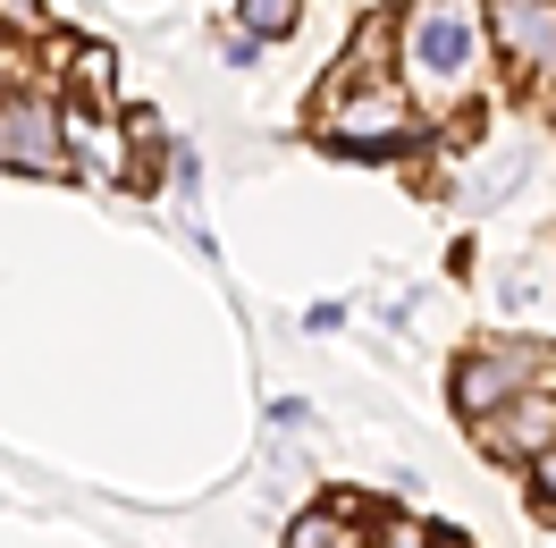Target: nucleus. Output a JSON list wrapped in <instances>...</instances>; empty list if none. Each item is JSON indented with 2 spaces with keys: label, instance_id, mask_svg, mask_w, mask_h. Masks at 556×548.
I'll return each mask as SVG.
<instances>
[{
  "label": "nucleus",
  "instance_id": "nucleus-12",
  "mask_svg": "<svg viewBox=\"0 0 556 548\" xmlns=\"http://www.w3.org/2000/svg\"><path fill=\"white\" fill-rule=\"evenodd\" d=\"M338 548H354V540H338Z\"/></svg>",
  "mask_w": 556,
  "mask_h": 548
},
{
  "label": "nucleus",
  "instance_id": "nucleus-3",
  "mask_svg": "<svg viewBox=\"0 0 556 548\" xmlns=\"http://www.w3.org/2000/svg\"><path fill=\"white\" fill-rule=\"evenodd\" d=\"M497 42L515 51L522 68H548L556 60V9L548 0H497Z\"/></svg>",
  "mask_w": 556,
  "mask_h": 548
},
{
  "label": "nucleus",
  "instance_id": "nucleus-8",
  "mask_svg": "<svg viewBox=\"0 0 556 548\" xmlns=\"http://www.w3.org/2000/svg\"><path fill=\"white\" fill-rule=\"evenodd\" d=\"M346 532H338V514H304L295 532H287V548H338Z\"/></svg>",
  "mask_w": 556,
  "mask_h": 548
},
{
  "label": "nucleus",
  "instance_id": "nucleus-2",
  "mask_svg": "<svg viewBox=\"0 0 556 548\" xmlns=\"http://www.w3.org/2000/svg\"><path fill=\"white\" fill-rule=\"evenodd\" d=\"M0 161H17V170H68L51 110H35V102H9V110H0Z\"/></svg>",
  "mask_w": 556,
  "mask_h": 548
},
{
  "label": "nucleus",
  "instance_id": "nucleus-6",
  "mask_svg": "<svg viewBox=\"0 0 556 548\" xmlns=\"http://www.w3.org/2000/svg\"><path fill=\"white\" fill-rule=\"evenodd\" d=\"M396 119H405V110L388 102V94H371V102H354V110H346V136H388Z\"/></svg>",
  "mask_w": 556,
  "mask_h": 548
},
{
  "label": "nucleus",
  "instance_id": "nucleus-4",
  "mask_svg": "<svg viewBox=\"0 0 556 548\" xmlns=\"http://www.w3.org/2000/svg\"><path fill=\"white\" fill-rule=\"evenodd\" d=\"M489 447H497V456H548L556 447V397H522L515 413H497V422H489Z\"/></svg>",
  "mask_w": 556,
  "mask_h": 548
},
{
  "label": "nucleus",
  "instance_id": "nucleus-1",
  "mask_svg": "<svg viewBox=\"0 0 556 548\" xmlns=\"http://www.w3.org/2000/svg\"><path fill=\"white\" fill-rule=\"evenodd\" d=\"M522 372H531V346L481 354V363H464V372H455V406H464L472 422H481V413H497V406H506V397L522 388Z\"/></svg>",
  "mask_w": 556,
  "mask_h": 548
},
{
  "label": "nucleus",
  "instance_id": "nucleus-10",
  "mask_svg": "<svg viewBox=\"0 0 556 548\" xmlns=\"http://www.w3.org/2000/svg\"><path fill=\"white\" fill-rule=\"evenodd\" d=\"M531 481H540V507L556 514V447H548V456H540V464H531Z\"/></svg>",
  "mask_w": 556,
  "mask_h": 548
},
{
  "label": "nucleus",
  "instance_id": "nucleus-5",
  "mask_svg": "<svg viewBox=\"0 0 556 548\" xmlns=\"http://www.w3.org/2000/svg\"><path fill=\"white\" fill-rule=\"evenodd\" d=\"M414 51H421V68H439V76H455L464 60H472V35H464V17H421V35H414Z\"/></svg>",
  "mask_w": 556,
  "mask_h": 548
},
{
  "label": "nucleus",
  "instance_id": "nucleus-11",
  "mask_svg": "<svg viewBox=\"0 0 556 548\" xmlns=\"http://www.w3.org/2000/svg\"><path fill=\"white\" fill-rule=\"evenodd\" d=\"M430 548H464V540H430Z\"/></svg>",
  "mask_w": 556,
  "mask_h": 548
},
{
  "label": "nucleus",
  "instance_id": "nucleus-7",
  "mask_svg": "<svg viewBox=\"0 0 556 548\" xmlns=\"http://www.w3.org/2000/svg\"><path fill=\"white\" fill-rule=\"evenodd\" d=\"M295 26V0H244V35H287Z\"/></svg>",
  "mask_w": 556,
  "mask_h": 548
},
{
  "label": "nucleus",
  "instance_id": "nucleus-9",
  "mask_svg": "<svg viewBox=\"0 0 556 548\" xmlns=\"http://www.w3.org/2000/svg\"><path fill=\"white\" fill-rule=\"evenodd\" d=\"M371 548H430V540H421L414 523H380V540H371Z\"/></svg>",
  "mask_w": 556,
  "mask_h": 548
}]
</instances>
